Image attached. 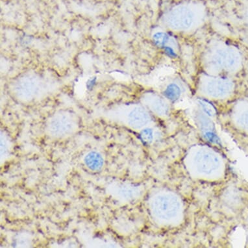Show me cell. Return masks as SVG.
<instances>
[{
  "label": "cell",
  "instance_id": "6da1fadb",
  "mask_svg": "<svg viewBox=\"0 0 248 248\" xmlns=\"http://www.w3.org/2000/svg\"><path fill=\"white\" fill-rule=\"evenodd\" d=\"M40 83L39 78L35 76L28 74L23 76L15 84V93L22 100H31L37 95Z\"/></svg>",
  "mask_w": 248,
  "mask_h": 248
},
{
  "label": "cell",
  "instance_id": "7a4b0ae2",
  "mask_svg": "<svg viewBox=\"0 0 248 248\" xmlns=\"http://www.w3.org/2000/svg\"><path fill=\"white\" fill-rule=\"evenodd\" d=\"M72 120L66 115H59L52 119L50 123V129L56 133H64L68 131L69 127H72Z\"/></svg>",
  "mask_w": 248,
  "mask_h": 248
},
{
  "label": "cell",
  "instance_id": "3957f363",
  "mask_svg": "<svg viewBox=\"0 0 248 248\" xmlns=\"http://www.w3.org/2000/svg\"><path fill=\"white\" fill-rule=\"evenodd\" d=\"M85 164L92 170H98L102 167L103 158L96 152H91L85 158Z\"/></svg>",
  "mask_w": 248,
  "mask_h": 248
},
{
  "label": "cell",
  "instance_id": "277c9868",
  "mask_svg": "<svg viewBox=\"0 0 248 248\" xmlns=\"http://www.w3.org/2000/svg\"></svg>",
  "mask_w": 248,
  "mask_h": 248
}]
</instances>
